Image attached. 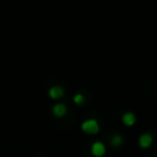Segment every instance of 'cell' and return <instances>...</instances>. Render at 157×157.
<instances>
[{"instance_id":"1","label":"cell","mask_w":157,"mask_h":157,"mask_svg":"<svg viewBox=\"0 0 157 157\" xmlns=\"http://www.w3.org/2000/svg\"><path fill=\"white\" fill-rule=\"evenodd\" d=\"M81 129L87 132V134H97L98 130H99V125L97 123V120L94 119H88V120H85L81 125Z\"/></svg>"},{"instance_id":"2","label":"cell","mask_w":157,"mask_h":157,"mask_svg":"<svg viewBox=\"0 0 157 157\" xmlns=\"http://www.w3.org/2000/svg\"><path fill=\"white\" fill-rule=\"evenodd\" d=\"M91 152H92L93 156H96V157H101V156H103V155L105 153V146H104L102 142L97 141V142H94V144L92 145V147H91Z\"/></svg>"},{"instance_id":"3","label":"cell","mask_w":157,"mask_h":157,"mask_svg":"<svg viewBox=\"0 0 157 157\" xmlns=\"http://www.w3.org/2000/svg\"><path fill=\"white\" fill-rule=\"evenodd\" d=\"M152 144V136L147 132L142 134L140 137H139V145L142 147V148H147L148 146H151Z\"/></svg>"},{"instance_id":"4","label":"cell","mask_w":157,"mask_h":157,"mask_svg":"<svg viewBox=\"0 0 157 157\" xmlns=\"http://www.w3.org/2000/svg\"><path fill=\"white\" fill-rule=\"evenodd\" d=\"M63 96H64V90L60 86H53V87H50V90H49V97L50 98L58 99V98H61Z\"/></svg>"},{"instance_id":"5","label":"cell","mask_w":157,"mask_h":157,"mask_svg":"<svg viewBox=\"0 0 157 157\" xmlns=\"http://www.w3.org/2000/svg\"><path fill=\"white\" fill-rule=\"evenodd\" d=\"M66 105L65 104H63V103H56L54 107H53V114L55 115V117H58V118H61V117H64L65 114H66Z\"/></svg>"},{"instance_id":"6","label":"cell","mask_w":157,"mask_h":157,"mask_svg":"<svg viewBox=\"0 0 157 157\" xmlns=\"http://www.w3.org/2000/svg\"><path fill=\"white\" fill-rule=\"evenodd\" d=\"M135 121H136V117L134 115V113L128 112V113H125V114L123 115V123H124L125 125L131 126V125L135 124Z\"/></svg>"},{"instance_id":"7","label":"cell","mask_w":157,"mask_h":157,"mask_svg":"<svg viewBox=\"0 0 157 157\" xmlns=\"http://www.w3.org/2000/svg\"><path fill=\"white\" fill-rule=\"evenodd\" d=\"M121 142H123V137H121L120 135H114V136L112 137V140H110V144H112L113 146H119Z\"/></svg>"},{"instance_id":"8","label":"cell","mask_w":157,"mask_h":157,"mask_svg":"<svg viewBox=\"0 0 157 157\" xmlns=\"http://www.w3.org/2000/svg\"><path fill=\"white\" fill-rule=\"evenodd\" d=\"M74 102L76 104H83L85 103V97L81 94V93H77L75 97H74Z\"/></svg>"}]
</instances>
